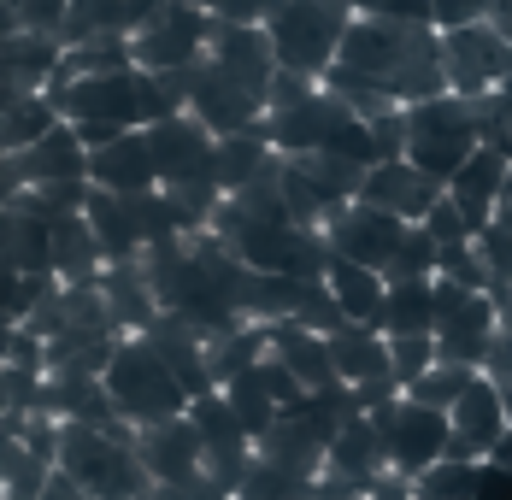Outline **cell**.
<instances>
[{
    "label": "cell",
    "instance_id": "obj_1",
    "mask_svg": "<svg viewBox=\"0 0 512 500\" xmlns=\"http://www.w3.org/2000/svg\"><path fill=\"white\" fill-rule=\"evenodd\" d=\"M324 89L354 106L359 118H377L389 106H424L448 95L442 30L418 18H354L348 42L336 53Z\"/></svg>",
    "mask_w": 512,
    "mask_h": 500
},
{
    "label": "cell",
    "instance_id": "obj_2",
    "mask_svg": "<svg viewBox=\"0 0 512 500\" xmlns=\"http://www.w3.org/2000/svg\"><path fill=\"white\" fill-rule=\"evenodd\" d=\"M277 48L271 30L254 24H212L206 53L189 65V118H201L212 136H242L265 124L271 83H277Z\"/></svg>",
    "mask_w": 512,
    "mask_h": 500
},
{
    "label": "cell",
    "instance_id": "obj_3",
    "mask_svg": "<svg viewBox=\"0 0 512 500\" xmlns=\"http://www.w3.org/2000/svg\"><path fill=\"white\" fill-rule=\"evenodd\" d=\"M477 148H483V106L471 95L448 89L424 106H407V159L436 183H454Z\"/></svg>",
    "mask_w": 512,
    "mask_h": 500
},
{
    "label": "cell",
    "instance_id": "obj_4",
    "mask_svg": "<svg viewBox=\"0 0 512 500\" xmlns=\"http://www.w3.org/2000/svg\"><path fill=\"white\" fill-rule=\"evenodd\" d=\"M59 471H71L89 500H136L148 489V465H142V453H136V430L65 424Z\"/></svg>",
    "mask_w": 512,
    "mask_h": 500
},
{
    "label": "cell",
    "instance_id": "obj_5",
    "mask_svg": "<svg viewBox=\"0 0 512 500\" xmlns=\"http://www.w3.org/2000/svg\"><path fill=\"white\" fill-rule=\"evenodd\" d=\"M354 6L348 0H289L265 30H271V48H277V65L283 71H301V77H330L336 53L354 30Z\"/></svg>",
    "mask_w": 512,
    "mask_h": 500
},
{
    "label": "cell",
    "instance_id": "obj_6",
    "mask_svg": "<svg viewBox=\"0 0 512 500\" xmlns=\"http://www.w3.org/2000/svg\"><path fill=\"white\" fill-rule=\"evenodd\" d=\"M106 395H112V406L124 412V424H136V430L165 424V418H189V406H195V395L171 377V365H165L142 336H130L124 353L112 359V371H106Z\"/></svg>",
    "mask_w": 512,
    "mask_h": 500
},
{
    "label": "cell",
    "instance_id": "obj_7",
    "mask_svg": "<svg viewBox=\"0 0 512 500\" xmlns=\"http://www.w3.org/2000/svg\"><path fill=\"white\" fill-rule=\"evenodd\" d=\"M59 106V118L89 142V148H106L118 136H136L148 130L142 118V71H112V77H77L65 95H48Z\"/></svg>",
    "mask_w": 512,
    "mask_h": 500
},
{
    "label": "cell",
    "instance_id": "obj_8",
    "mask_svg": "<svg viewBox=\"0 0 512 500\" xmlns=\"http://www.w3.org/2000/svg\"><path fill=\"white\" fill-rule=\"evenodd\" d=\"M365 418L377 424V436L389 448V471L407 477V483L424 477L436 459H448V442H454V418L448 412H430L418 400H395V406H377Z\"/></svg>",
    "mask_w": 512,
    "mask_h": 500
},
{
    "label": "cell",
    "instance_id": "obj_9",
    "mask_svg": "<svg viewBox=\"0 0 512 500\" xmlns=\"http://www.w3.org/2000/svg\"><path fill=\"white\" fill-rule=\"evenodd\" d=\"M501 336V312L489 295H471L460 283L436 277V353L448 365H471L483 371L489 365V348Z\"/></svg>",
    "mask_w": 512,
    "mask_h": 500
},
{
    "label": "cell",
    "instance_id": "obj_10",
    "mask_svg": "<svg viewBox=\"0 0 512 500\" xmlns=\"http://www.w3.org/2000/svg\"><path fill=\"white\" fill-rule=\"evenodd\" d=\"M359 124V112L336 89H318V95L295 100V106H277L265 112V136L283 159H301V153H336V142Z\"/></svg>",
    "mask_w": 512,
    "mask_h": 500
},
{
    "label": "cell",
    "instance_id": "obj_11",
    "mask_svg": "<svg viewBox=\"0 0 512 500\" xmlns=\"http://www.w3.org/2000/svg\"><path fill=\"white\" fill-rule=\"evenodd\" d=\"M212 12L201 6H189V0H165L154 18L130 36V48H136V71H183V65H195L212 42Z\"/></svg>",
    "mask_w": 512,
    "mask_h": 500
},
{
    "label": "cell",
    "instance_id": "obj_12",
    "mask_svg": "<svg viewBox=\"0 0 512 500\" xmlns=\"http://www.w3.org/2000/svg\"><path fill=\"white\" fill-rule=\"evenodd\" d=\"M442 65H448V89L454 95H495L512 77V36L495 24H465V30H442Z\"/></svg>",
    "mask_w": 512,
    "mask_h": 500
},
{
    "label": "cell",
    "instance_id": "obj_13",
    "mask_svg": "<svg viewBox=\"0 0 512 500\" xmlns=\"http://www.w3.org/2000/svg\"><path fill=\"white\" fill-rule=\"evenodd\" d=\"M412 224H401L395 212H377V206H365V200H348V206H336L330 212V224H324V236H330V248L336 259H354V265H371V271H383L395 248L407 242Z\"/></svg>",
    "mask_w": 512,
    "mask_h": 500
},
{
    "label": "cell",
    "instance_id": "obj_14",
    "mask_svg": "<svg viewBox=\"0 0 512 500\" xmlns=\"http://www.w3.org/2000/svg\"><path fill=\"white\" fill-rule=\"evenodd\" d=\"M48 183H89V142L71 124H59L36 148L6 153V195H30Z\"/></svg>",
    "mask_w": 512,
    "mask_h": 500
},
{
    "label": "cell",
    "instance_id": "obj_15",
    "mask_svg": "<svg viewBox=\"0 0 512 500\" xmlns=\"http://www.w3.org/2000/svg\"><path fill=\"white\" fill-rule=\"evenodd\" d=\"M448 195V183H436L430 171H418L412 159H389V165H371L365 171V189L359 200L377 206V212H395L401 224H424L436 212V200Z\"/></svg>",
    "mask_w": 512,
    "mask_h": 500
},
{
    "label": "cell",
    "instance_id": "obj_16",
    "mask_svg": "<svg viewBox=\"0 0 512 500\" xmlns=\"http://www.w3.org/2000/svg\"><path fill=\"white\" fill-rule=\"evenodd\" d=\"M136 453L148 465V483H195L206 477V448H201V430L189 418H165V424H148L136 430Z\"/></svg>",
    "mask_w": 512,
    "mask_h": 500
},
{
    "label": "cell",
    "instance_id": "obj_17",
    "mask_svg": "<svg viewBox=\"0 0 512 500\" xmlns=\"http://www.w3.org/2000/svg\"><path fill=\"white\" fill-rule=\"evenodd\" d=\"M448 418H454L448 459H477V465H489V459H495V448L507 442V430H512L507 400L495 395V383H489V377H477V389H471V395H465Z\"/></svg>",
    "mask_w": 512,
    "mask_h": 500
},
{
    "label": "cell",
    "instance_id": "obj_18",
    "mask_svg": "<svg viewBox=\"0 0 512 500\" xmlns=\"http://www.w3.org/2000/svg\"><path fill=\"white\" fill-rule=\"evenodd\" d=\"M507 183H512V159H507V153H501V148H477V153H471V165L448 183V200L460 206L465 218H471V230L483 236V230L495 224L501 200H507Z\"/></svg>",
    "mask_w": 512,
    "mask_h": 500
},
{
    "label": "cell",
    "instance_id": "obj_19",
    "mask_svg": "<svg viewBox=\"0 0 512 500\" xmlns=\"http://www.w3.org/2000/svg\"><path fill=\"white\" fill-rule=\"evenodd\" d=\"M89 183L106 189V195H148V189H159V165H154V148H148V130L118 136L106 148H89Z\"/></svg>",
    "mask_w": 512,
    "mask_h": 500
},
{
    "label": "cell",
    "instance_id": "obj_20",
    "mask_svg": "<svg viewBox=\"0 0 512 500\" xmlns=\"http://www.w3.org/2000/svg\"><path fill=\"white\" fill-rule=\"evenodd\" d=\"M165 0H71V18L59 24V48H83L95 36H136Z\"/></svg>",
    "mask_w": 512,
    "mask_h": 500
},
{
    "label": "cell",
    "instance_id": "obj_21",
    "mask_svg": "<svg viewBox=\"0 0 512 500\" xmlns=\"http://www.w3.org/2000/svg\"><path fill=\"white\" fill-rule=\"evenodd\" d=\"M142 342H148V348H154L165 365H171V377H177V383H183V389H189L195 400L218 389V383H212V359H206V342L195 336V330H189V324H183V318H177V312H159L154 324H148V336H142Z\"/></svg>",
    "mask_w": 512,
    "mask_h": 500
},
{
    "label": "cell",
    "instance_id": "obj_22",
    "mask_svg": "<svg viewBox=\"0 0 512 500\" xmlns=\"http://www.w3.org/2000/svg\"><path fill=\"white\" fill-rule=\"evenodd\" d=\"M6 271H24V277H59L53 271V218L36 212L30 195L6 200Z\"/></svg>",
    "mask_w": 512,
    "mask_h": 500
},
{
    "label": "cell",
    "instance_id": "obj_23",
    "mask_svg": "<svg viewBox=\"0 0 512 500\" xmlns=\"http://www.w3.org/2000/svg\"><path fill=\"white\" fill-rule=\"evenodd\" d=\"M148 148H154V165H159V183H171V177H183V171H195L206 165L212 153H218V136L206 130L201 118H165V124H148Z\"/></svg>",
    "mask_w": 512,
    "mask_h": 500
},
{
    "label": "cell",
    "instance_id": "obj_24",
    "mask_svg": "<svg viewBox=\"0 0 512 500\" xmlns=\"http://www.w3.org/2000/svg\"><path fill=\"white\" fill-rule=\"evenodd\" d=\"M83 218H89V230H95V242H101L106 265L142 259V253H148V236H142V218H136V200L130 195H106V189H95L89 206H83Z\"/></svg>",
    "mask_w": 512,
    "mask_h": 500
},
{
    "label": "cell",
    "instance_id": "obj_25",
    "mask_svg": "<svg viewBox=\"0 0 512 500\" xmlns=\"http://www.w3.org/2000/svg\"><path fill=\"white\" fill-rule=\"evenodd\" d=\"M265 330H271V353H277L301 383H307V395L342 383V377H336V359H330V336L301 330V324H265Z\"/></svg>",
    "mask_w": 512,
    "mask_h": 500
},
{
    "label": "cell",
    "instance_id": "obj_26",
    "mask_svg": "<svg viewBox=\"0 0 512 500\" xmlns=\"http://www.w3.org/2000/svg\"><path fill=\"white\" fill-rule=\"evenodd\" d=\"M330 359H336V377H342L348 389H359V383L395 371V359H389V336H383L377 324H342V330L330 336Z\"/></svg>",
    "mask_w": 512,
    "mask_h": 500
},
{
    "label": "cell",
    "instance_id": "obj_27",
    "mask_svg": "<svg viewBox=\"0 0 512 500\" xmlns=\"http://www.w3.org/2000/svg\"><path fill=\"white\" fill-rule=\"evenodd\" d=\"M101 289H106V300H112V312H118V324H124V336H148V324L159 318V300H154V283H148L142 259L106 265Z\"/></svg>",
    "mask_w": 512,
    "mask_h": 500
},
{
    "label": "cell",
    "instance_id": "obj_28",
    "mask_svg": "<svg viewBox=\"0 0 512 500\" xmlns=\"http://www.w3.org/2000/svg\"><path fill=\"white\" fill-rule=\"evenodd\" d=\"M324 289H330L336 306L348 312V324H377V318H383V300H389L383 271L354 265V259H336V265H330V277H324Z\"/></svg>",
    "mask_w": 512,
    "mask_h": 500
},
{
    "label": "cell",
    "instance_id": "obj_29",
    "mask_svg": "<svg viewBox=\"0 0 512 500\" xmlns=\"http://www.w3.org/2000/svg\"><path fill=\"white\" fill-rule=\"evenodd\" d=\"M277 159H283V153L271 148L265 124L242 130V136H218V177H224V189H230V195L254 189V183L271 171V165H277Z\"/></svg>",
    "mask_w": 512,
    "mask_h": 500
},
{
    "label": "cell",
    "instance_id": "obj_30",
    "mask_svg": "<svg viewBox=\"0 0 512 500\" xmlns=\"http://www.w3.org/2000/svg\"><path fill=\"white\" fill-rule=\"evenodd\" d=\"M377 330L389 342H401V336H436V277L430 283H389Z\"/></svg>",
    "mask_w": 512,
    "mask_h": 500
},
{
    "label": "cell",
    "instance_id": "obj_31",
    "mask_svg": "<svg viewBox=\"0 0 512 500\" xmlns=\"http://www.w3.org/2000/svg\"><path fill=\"white\" fill-rule=\"evenodd\" d=\"M59 124L65 118H59V106L48 95L0 100V142H6V153H24V148H36V142H48Z\"/></svg>",
    "mask_w": 512,
    "mask_h": 500
},
{
    "label": "cell",
    "instance_id": "obj_32",
    "mask_svg": "<svg viewBox=\"0 0 512 500\" xmlns=\"http://www.w3.org/2000/svg\"><path fill=\"white\" fill-rule=\"evenodd\" d=\"M265 353H271V330H265V324H242L236 336H224V342L206 348V359H212V383H218V389L242 383Z\"/></svg>",
    "mask_w": 512,
    "mask_h": 500
},
{
    "label": "cell",
    "instance_id": "obj_33",
    "mask_svg": "<svg viewBox=\"0 0 512 500\" xmlns=\"http://www.w3.org/2000/svg\"><path fill=\"white\" fill-rule=\"evenodd\" d=\"M483 489H489V465L477 459H436L424 477H412L418 500H483Z\"/></svg>",
    "mask_w": 512,
    "mask_h": 500
},
{
    "label": "cell",
    "instance_id": "obj_34",
    "mask_svg": "<svg viewBox=\"0 0 512 500\" xmlns=\"http://www.w3.org/2000/svg\"><path fill=\"white\" fill-rule=\"evenodd\" d=\"M189 424L201 430V448L218 453V448H254V436L242 430V418H236V406H230V395L224 389H212V395H201L195 406H189Z\"/></svg>",
    "mask_w": 512,
    "mask_h": 500
},
{
    "label": "cell",
    "instance_id": "obj_35",
    "mask_svg": "<svg viewBox=\"0 0 512 500\" xmlns=\"http://www.w3.org/2000/svg\"><path fill=\"white\" fill-rule=\"evenodd\" d=\"M477 377H483V371H471V365H448V359H436V365L407 389V400L430 406V412H454V406L477 389Z\"/></svg>",
    "mask_w": 512,
    "mask_h": 500
},
{
    "label": "cell",
    "instance_id": "obj_36",
    "mask_svg": "<svg viewBox=\"0 0 512 500\" xmlns=\"http://www.w3.org/2000/svg\"><path fill=\"white\" fill-rule=\"evenodd\" d=\"M71 83L77 77H112V71H136V48H130V36H95V42H83V48L65 53V65H59Z\"/></svg>",
    "mask_w": 512,
    "mask_h": 500
},
{
    "label": "cell",
    "instance_id": "obj_37",
    "mask_svg": "<svg viewBox=\"0 0 512 500\" xmlns=\"http://www.w3.org/2000/svg\"><path fill=\"white\" fill-rule=\"evenodd\" d=\"M48 477H53V465L42 453H30L24 442L6 436V448H0V489H6V500H42Z\"/></svg>",
    "mask_w": 512,
    "mask_h": 500
},
{
    "label": "cell",
    "instance_id": "obj_38",
    "mask_svg": "<svg viewBox=\"0 0 512 500\" xmlns=\"http://www.w3.org/2000/svg\"><path fill=\"white\" fill-rule=\"evenodd\" d=\"M436 265H442V248H436V236H430L424 224H412L407 242L395 248V259L383 265V283H430V277H436Z\"/></svg>",
    "mask_w": 512,
    "mask_h": 500
},
{
    "label": "cell",
    "instance_id": "obj_39",
    "mask_svg": "<svg viewBox=\"0 0 512 500\" xmlns=\"http://www.w3.org/2000/svg\"><path fill=\"white\" fill-rule=\"evenodd\" d=\"M224 395H230V406H236V418H242V430H248L254 442L265 436V430H271V424H277V418H283V406H277V395L265 389V377H259V365L248 371V377H242V383H230Z\"/></svg>",
    "mask_w": 512,
    "mask_h": 500
},
{
    "label": "cell",
    "instance_id": "obj_40",
    "mask_svg": "<svg viewBox=\"0 0 512 500\" xmlns=\"http://www.w3.org/2000/svg\"><path fill=\"white\" fill-rule=\"evenodd\" d=\"M65 283L59 277H24V271H6V283H0V306H6V330L12 324H30V312L42 306L48 295H59Z\"/></svg>",
    "mask_w": 512,
    "mask_h": 500
},
{
    "label": "cell",
    "instance_id": "obj_41",
    "mask_svg": "<svg viewBox=\"0 0 512 500\" xmlns=\"http://www.w3.org/2000/svg\"><path fill=\"white\" fill-rule=\"evenodd\" d=\"M0 18H6V30H42V36H59V24L71 18V0H0Z\"/></svg>",
    "mask_w": 512,
    "mask_h": 500
},
{
    "label": "cell",
    "instance_id": "obj_42",
    "mask_svg": "<svg viewBox=\"0 0 512 500\" xmlns=\"http://www.w3.org/2000/svg\"><path fill=\"white\" fill-rule=\"evenodd\" d=\"M477 106H483V148H501L512 159V77L495 95H483Z\"/></svg>",
    "mask_w": 512,
    "mask_h": 500
},
{
    "label": "cell",
    "instance_id": "obj_43",
    "mask_svg": "<svg viewBox=\"0 0 512 500\" xmlns=\"http://www.w3.org/2000/svg\"><path fill=\"white\" fill-rule=\"evenodd\" d=\"M389 359H395V377L412 389V383L442 359V353H436V336H401V342H389Z\"/></svg>",
    "mask_w": 512,
    "mask_h": 500
},
{
    "label": "cell",
    "instance_id": "obj_44",
    "mask_svg": "<svg viewBox=\"0 0 512 500\" xmlns=\"http://www.w3.org/2000/svg\"><path fill=\"white\" fill-rule=\"evenodd\" d=\"M365 124H371V142H377V165L407 159V106H389V112H377Z\"/></svg>",
    "mask_w": 512,
    "mask_h": 500
},
{
    "label": "cell",
    "instance_id": "obj_45",
    "mask_svg": "<svg viewBox=\"0 0 512 500\" xmlns=\"http://www.w3.org/2000/svg\"><path fill=\"white\" fill-rule=\"evenodd\" d=\"M424 230L436 236V248H465V242H477V230H471V218H465V212H460V206H454L448 195L436 200V212L424 218Z\"/></svg>",
    "mask_w": 512,
    "mask_h": 500
},
{
    "label": "cell",
    "instance_id": "obj_46",
    "mask_svg": "<svg viewBox=\"0 0 512 500\" xmlns=\"http://www.w3.org/2000/svg\"><path fill=\"white\" fill-rule=\"evenodd\" d=\"M6 365H12V371H36V377H48V342H42L36 330L12 324V330H6Z\"/></svg>",
    "mask_w": 512,
    "mask_h": 500
},
{
    "label": "cell",
    "instance_id": "obj_47",
    "mask_svg": "<svg viewBox=\"0 0 512 500\" xmlns=\"http://www.w3.org/2000/svg\"><path fill=\"white\" fill-rule=\"evenodd\" d=\"M477 253H483V265H489L495 283H512V230L489 224V230L477 236ZM495 283H489V289H495Z\"/></svg>",
    "mask_w": 512,
    "mask_h": 500
},
{
    "label": "cell",
    "instance_id": "obj_48",
    "mask_svg": "<svg viewBox=\"0 0 512 500\" xmlns=\"http://www.w3.org/2000/svg\"><path fill=\"white\" fill-rule=\"evenodd\" d=\"M495 0H430V24L436 30H465V24H483Z\"/></svg>",
    "mask_w": 512,
    "mask_h": 500
},
{
    "label": "cell",
    "instance_id": "obj_49",
    "mask_svg": "<svg viewBox=\"0 0 512 500\" xmlns=\"http://www.w3.org/2000/svg\"><path fill=\"white\" fill-rule=\"evenodd\" d=\"M283 6H289V0H224L212 18H218V24H254V30H265Z\"/></svg>",
    "mask_w": 512,
    "mask_h": 500
},
{
    "label": "cell",
    "instance_id": "obj_50",
    "mask_svg": "<svg viewBox=\"0 0 512 500\" xmlns=\"http://www.w3.org/2000/svg\"><path fill=\"white\" fill-rule=\"evenodd\" d=\"M136 500H236V495L218 489L212 477H195V483H177V489H171V483H148Z\"/></svg>",
    "mask_w": 512,
    "mask_h": 500
},
{
    "label": "cell",
    "instance_id": "obj_51",
    "mask_svg": "<svg viewBox=\"0 0 512 500\" xmlns=\"http://www.w3.org/2000/svg\"><path fill=\"white\" fill-rule=\"evenodd\" d=\"M324 83L318 77H301V71H277V83H271V112L277 106H295V100H307V95H318Z\"/></svg>",
    "mask_w": 512,
    "mask_h": 500
},
{
    "label": "cell",
    "instance_id": "obj_52",
    "mask_svg": "<svg viewBox=\"0 0 512 500\" xmlns=\"http://www.w3.org/2000/svg\"><path fill=\"white\" fill-rule=\"evenodd\" d=\"M42 500H89V495H83V483H77L71 471H59V465H53V477H48V489H42Z\"/></svg>",
    "mask_w": 512,
    "mask_h": 500
},
{
    "label": "cell",
    "instance_id": "obj_53",
    "mask_svg": "<svg viewBox=\"0 0 512 500\" xmlns=\"http://www.w3.org/2000/svg\"><path fill=\"white\" fill-rule=\"evenodd\" d=\"M365 500H418V495H412L407 477H395V471H389V477H383V483H377V489H371Z\"/></svg>",
    "mask_w": 512,
    "mask_h": 500
},
{
    "label": "cell",
    "instance_id": "obj_54",
    "mask_svg": "<svg viewBox=\"0 0 512 500\" xmlns=\"http://www.w3.org/2000/svg\"><path fill=\"white\" fill-rule=\"evenodd\" d=\"M489 465H495V471H512V430H507V442L495 448V459H489Z\"/></svg>",
    "mask_w": 512,
    "mask_h": 500
},
{
    "label": "cell",
    "instance_id": "obj_55",
    "mask_svg": "<svg viewBox=\"0 0 512 500\" xmlns=\"http://www.w3.org/2000/svg\"><path fill=\"white\" fill-rule=\"evenodd\" d=\"M189 6H201V12H218V6H224V0H189Z\"/></svg>",
    "mask_w": 512,
    "mask_h": 500
}]
</instances>
